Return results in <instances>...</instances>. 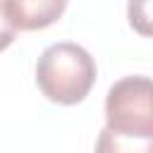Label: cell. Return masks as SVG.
<instances>
[{
  "mask_svg": "<svg viewBox=\"0 0 153 153\" xmlns=\"http://www.w3.org/2000/svg\"><path fill=\"white\" fill-rule=\"evenodd\" d=\"M36 84L48 100L76 105L96 84V62L91 53L76 43H53L36 62Z\"/></svg>",
  "mask_w": 153,
  "mask_h": 153,
  "instance_id": "1",
  "label": "cell"
},
{
  "mask_svg": "<svg viewBox=\"0 0 153 153\" xmlns=\"http://www.w3.org/2000/svg\"><path fill=\"white\" fill-rule=\"evenodd\" d=\"M146 7H148V0H131V2H129V22H131V26H136L143 36L151 33Z\"/></svg>",
  "mask_w": 153,
  "mask_h": 153,
  "instance_id": "5",
  "label": "cell"
},
{
  "mask_svg": "<svg viewBox=\"0 0 153 153\" xmlns=\"http://www.w3.org/2000/svg\"><path fill=\"white\" fill-rule=\"evenodd\" d=\"M105 127L120 134L153 136V86L148 76H124L105 96Z\"/></svg>",
  "mask_w": 153,
  "mask_h": 153,
  "instance_id": "2",
  "label": "cell"
},
{
  "mask_svg": "<svg viewBox=\"0 0 153 153\" xmlns=\"http://www.w3.org/2000/svg\"><path fill=\"white\" fill-rule=\"evenodd\" d=\"M14 36H17V29H14V24L10 22V17L5 12V0H0V50L12 45Z\"/></svg>",
  "mask_w": 153,
  "mask_h": 153,
  "instance_id": "6",
  "label": "cell"
},
{
  "mask_svg": "<svg viewBox=\"0 0 153 153\" xmlns=\"http://www.w3.org/2000/svg\"><path fill=\"white\" fill-rule=\"evenodd\" d=\"M67 0H5V12L14 29L38 31L62 17Z\"/></svg>",
  "mask_w": 153,
  "mask_h": 153,
  "instance_id": "3",
  "label": "cell"
},
{
  "mask_svg": "<svg viewBox=\"0 0 153 153\" xmlns=\"http://www.w3.org/2000/svg\"><path fill=\"white\" fill-rule=\"evenodd\" d=\"M96 153H153V136L120 134L103 127L96 139Z\"/></svg>",
  "mask_w": 153,
  "mask_h": 153,
  "instance_id": "4",
  "label": "cell"
}]
</instances>
